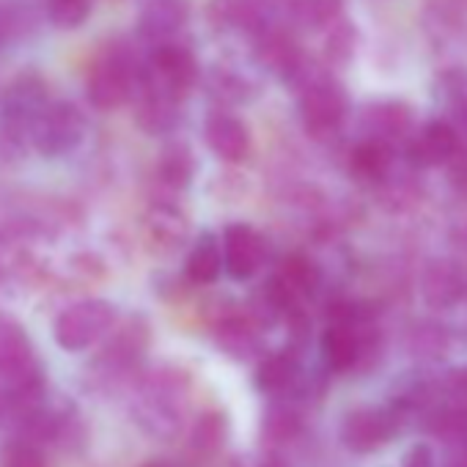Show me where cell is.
Returning <instances> with one entry per match:
<instances>
[{
  "label": "cell",
  "instance_id": "cell-1",
  "mask_svg": "<svg viewBox=\"0 0 467 467\" xmlns=\"http://www.w3.org/2000/svg\"><path fill=\"white\" fill-rule=\"evenodd\" d=\"M289 80L300 88V116L306 130L317 138L333 135L349 113V97L341 83L308 67L306 61L295 69Z\"/></svg>",
  "mask_w": 467,
  "mask_h": 467
},
{
  "label": "cell",
  "instance_id": "cell-2",
  "mask_svg": "<svg viewBox=\"0 0 467 467\" xmlns=\"http://www.w3.org/2000/svg\"><path fill=\"white\" fill-rule=\"evenodd\" d=\"M116 325V308L108 300H80L61 311L56 319L53 336L56 344L67 352H83L102 341Z\"/></svg>",
  "mask_w": 467,
  "mask_h": 467
},
{
  "label": "cell",
  "instance_id": "cell-3",
  "mask_svg": "<svg viewBox=\"0 0 467 467\" xmlns=\"http://www.w3.org/2000/svg\"><path fill=\"white\" fill-rule=\"evenodd\" d=\"M86 138V116L75 102H47L31 130V140L45 157H67Z\"/></svg>",
  "mask_w": 467,
  "mask_h": 467
},
{
  "label": "cell",
  "instance_id": "cell-4",
  "mask_svg": "<svg viewBox=\"0 0 467 467\" xmlns=\"http://www.w3.org/2000/svg\"><path fill=\"white\" fill-rule=\"evenodd\" d=\"M47 83L39 75H20L0 102V135L9 140L31 138V130L47 108Z\"/></svg>",
  "mask_w": 467,
  "mask_h": 467
},
{
  "label": "cell",
  "instance_id": "cell-5",
  "mask_svg": "<svg viewBox=\"0 0 467 467\" xmlns=\"http://www.w3.org/2000/svg\"><path fill=\"white\" fill-rule=\"evenodd\" d=\"M146 69H135V61L124 50H110L88 78V99L97 110L121 108L138 88Z\"/></svg>",
  "mask_w": 467,
  "mask_h": 467
},
{
  "label": "cell",
  "instance_id": "cell-6",
  "mask_svg": "<svg viewBox=\"0 0 467 467\" xmlns=\"http://www.w3.org/2000/svg\"><path fill=\"white\" fill-rule=\"evenodd\" d=\"M401 423L404 418L396 407H360L344 418L341 442L355 453H368L390 442L399 434Z\"/></svg>",
  "mask_w": 467,
  "mask_h": 467
},
{
  "label": "cell",
  "instance_id": "cell-7",
  "mask_svg": "<svg viewBox=\"0 0 467 467\" xmlns=\"http://www.w3.org/2000/svg\"><path fill=\"white\" fill-rule=\"evenodd\" d=\"M223 270L234 281H248L254 278L267 256V245L262 240V234L245 223H231L223 231Z\"/></svg>",
  "mask_w": 467,
  "mask_h": 467
},
{
  "label": "cell",
  "instance_id": "cell-8",
  "mask_svg": "<svg viewBox=\"0 0 467 467\" xmlns=\"http://www.w3.org/2000/svg\"><path fill=\"white\" fill-rule=\"evenodd\" d=\"M162 88H168L173 97H182L198 78V64L195 56L190 53V47L176 45L171 39L157 42L149 69H146Z\"/></svg>",
  "mask_w": 467,
  "mask_h": 467
},
{
  "label": "cell",
  "instance_id": "cell-9",
  "mask_svg": "<svg viewBox=\"0 0 467 467\" xmlns=\"http://www.w3.org/2000/svg\"><path fill=\"white\" fill-rule=\"evenodd\" d=\"M459 130L448 119H434L410 135V162L418 168H440L459 151Z\"/></svg>",
  "mask_w": 467,
  "mask_h": 467
},
{
  "label": "cell",
  "instance_id": "cell-10",
  "mask_svg": "<svg viewBox=\"0 0 467 467\" xmlns=\"http://www.w3.org/2000/svg\"><path fill=\"white\" fill-rule=\"evenodd\" d=\"M135 91H138V108H135L138 124L151 135L171 132L179 121V97L162 88L149 72H143Z\"/></svg>",
  "mask_w": 467,
  "mask_h": 467
},
{
  "label": "cell",
  "instance_id": "cell-11",
  "mask_svg": "<svg viewBox=\"0 0 467 467\" xmlns=\"http://www.w3.org/2000/svg\"><path fill=\"white\" fill-rule=\"evenodd\" d=\"M363 130L368 138L396 146L415 132V110L401 99H377L363 110Z\"/></svg>",
  "mask_w": 467,
  "mask_h": 467
},
{
  "label": "cell",
  "instance_id": "cell-12",
  "mask_svg": "<svg viewBox=\"0 0 467 467\" xmlns=\"http://www.w3.org/2000/svg\"><path fill=\"white\" fill-rule=\"evenodd\" d=\"M464 292H467L464 273L459 270V265L448 259L429 262V267L420 275V295L429 308H437V311L453 308L464 297Z\"/></svg>",
  "mask_w": 467,
  "mask_h": 467
},
{
  "label": "cell",
  "instance_id": "cell-13",
  "mask_svg": "<svg viewBox=\"0 0 467 467\" xmlns=\"http://www.w3.org/2000/svg\"><path fill=\"white\" fill-rule=\"evenodd\" d=\"M206 143L225 162H243L251 154V132L231 113H212L206 121Z\"/></svg>",
  "mask_w": 467,
  "mask_h": 467
},
{
  "label": "cell",
  "instance_id": "cell-14",
  "mask_svg": "<svg viewBox=\"0 0 467 467\" xmlns=\"http://www.w3.org/2000/svg\"><path fill=\"white\" fill-rule=\"evenodd\" d=\"M143 223H146L149 240L162 251H176L190 237V223L184 212L173 203H154Z\"/></svg>",
  "mask_w": 467,
  "mask_h": 467
},
{
  "label": "cell",
  "instance_id": "cell-15",
  "mask_svg": "<svg viewBox=\"0 0 467 467\" xmlns=\"http://www.w3.org/2000/svg\"><path fill=\"white\" fill-rule=\"evenodd\" d=\"M190 9L184 0H149L140 15V34L151 42L173 39L187 26Z\"/></svg>",
  "mask_w": 467,
  "mask_h": 467
},
{
  "label": "cell",
  "instance_id": "cell-16",
  "mask_svg": "<svg viewBox=\"0 0 467 467\" xmlns=\"http://www.w3.org/2000/svg\"><path fill=\"white\" fill-rule=\"evenodd\" d=\"M146 325L143 322H138V319H132V322H127L116 336H113V341L105 347V352L99 355V360H97V366L99 368H105V371H124V368H130L138 358H140V352L146 349Z\"/></svg>",
  "mask_w": 467,
  "mask_h": 467
},
{
  "label": "cell",
  "instance_id": "cell-17",
  "mask_svg": "<svg viewBox=\"0 0 467 467\" xmlns=\"http://www.w3.org/2000/svg\"><path fill=\"white\" fill-rule=\"evenodd\" d=\"M437 102L456 130H467V67H451L437 75Z\"/></svg>",
  "mask_w": 467,
  "mask_h": 467
},
{
  "label": "cell",
  "instance_id": "cell-18",
  "mask_svg": "<svg viewBox=\"0 0 467 467\" xmlns=\"http://www.w3.org/2000/svg\"><path fill=\"white\" fill-rule=\"evenodd\" d=\"M393 165V146L366 138L360 140L352 154H349V171L360 179V182H382L388 179Z\"/></svg>",
  "mask_w": 467,
  "mask_h": 467
},
{
  "label": "cell",
  "instance_id": "cell-19",
  "mask_svg": "<svg viewBox=\"0 0 467 467\" xmlns=\"http://www.w3.org/2000/svg\"><path fill=\"white\" fill-rule=\"evenodd\" d=\"M300 377V360L295 352H273L267 355L254 374V382L262 393H284L295 388Z\"/></svg>",
  "mask_w": 467,
  "mask_h": 467
},
{
  "label": "cell",
  "instance_id": "cell-20",
  "mask_svg": "<svg viewBox=\"0 0 467 467\" xmlns=\"http://www.w3.org/2000/svg\"><path fill=\"white\" fill-rule=\"evenodd\" d=\"M275 278L284 284V289H286L295 300L303 303L306 297L317 295V289H319V284H322V270L317 267L314 259H308V256H303V254H295V256L284 259L281 273H278Z\"/></svg>",
  "mask_w": 467,
  "mask_h": 467
},
{
  "label": "cell",
  "instance_id": "cell-21",
  "mask_svg": "<svg viewBox=\"0 0 467 467\" xmlns=\"http://www.w3.org/2000/svg\"><path fill=\"white\" fill-rule=\"evenodd\" d=\"M220 347L234 358H248L259 349V325L251 317H228L217 327Z\"/></svg>",
  "mask_w": 467,
  "mask_h": 467
},
{
  "label": "cell",
  "instance_id": "cell-22",
  "mask_svg": "<svg viewBox=\"0 0 467 467\" xmlns=\"http://www.w3.org/2000/svg\"><path fill=\"white\" fill-rule=\"evenodd\" d=\"M220 273H223V251L212 234H203L187 256V275L192 284L206 286V284H214Z\"/></svg>",
  "mask_w": 467,
  "mask_h": 467
},
{
  "label": "cell",
  "instance_id": "cell-23",
  "mask_svg": "<svg viewBox=\"0 0 467 467\" xmlns=\"http://www.w3.org/2000/svg\"><path fill=\"white\" fill-rule=\"evenodd\" d=\"M423 412H426V426L440 440H464L467 437V401L451 399L445 404H431Z\"/></svg>",
  "mask_w": 467,
  "mask_h": 467
},
{
  "label": "cell",
  "instance_id": "cell-24",
  "mask_svg": "<svg viewBox=\"0 0 467 467\" xmlns=\"http://www.w3.org/2000/svg\"><path fill=\"white\" fill-rule=\"evenodd\" d=\"M192 171H195V162H192V154L184 143L168 146L160 157V165H157L160 182L171 190H184L192 179Z\"/></svg>",
  "mask_w": 467,
  "mask_h": 467
},
{
  "label": "cell",
  "instance_id": "cell-25",
  "mask_svg": "<svg viewBox=\"0 0 467 467\" xmlns=\"http://www.w3.org/2000/svg\"><path fill=\"white\" fill-rule=\"evenodd\" d=\"M358 50V28L341 15L336 23L327 26V36H325V58L333 67H347L355 58Z\"/></svg>",
  "mask_w": 467,
  "mask_h": 467
},
{
  "label": "cell",
  "instance_id": "cell-26",
  "mask_svg": "<svg viewBox=\"0 0 467 467\" xmlns=\"http://www.w3.org/2000/svg\"><path fill=\"white\" fill-rule=\"evenodd\" d=\"M225 434H228V420H225V415L217 412V410H209V412H203V415L192 423L190 445H192L195 451L214 453V451L225 442Z\"/></svg>",
  "mask_w": 467,
  "mask_h": 467
},
{
  "label": "cell",
  "instance_id": "cell-27",
  "mask_svg": "<svg viewBox=\"0 0 467 467\" xmlns=\"http://www.w3.org/2000/svg\"><path fill=\"white\" fill-rule=\"evenodd\" d=\"M295 17L306 28H327L341 17V0H297Z\"/></svg>",
  "mask_w": 467,
  "mask_h": 467
},
{
  "label": "cell",
  "instance_id": "cell-28",
  "mask_svg": "<svg viewBox=\"0 0 467 467\" xmlns=\"http://www.w3.org/2000/svg\"><path fill=\"white\" fill-rule=\"evenodd\" d=\"M300 431V415L289 407H273L265 418V437L273 442H286Z\"/></svg>",
  "mask_w": 467,
  "mask_h": 467
},
{
  "label": "cell",
  "instance_id": "cell-29",
  "mask_svg": "<svg viewBox=\"0 0 467 467\" xmlns=\"http://www.w3.org/2000/svg\"><path fill=\"white\" fill-rule=\"evenodd\" d=\"M91 15V0H50V20L58 28H80Z\"/></svg>",
  "mask_w": 467,
  "mask_h": 467
},
{
  "label": "cell",
  "instance_id": "cell-30",
  "mask_svg": "<svg viewBox=\"0 0 467 467\" xmlns=\"http://www.w3.org/2000/svg\"><path fill=\"white\" fill-rule=\"evenodd\" d=\"M4 467H47L45 453L31 440H17L6 448Z\"/></svg>",
  "mask_w": 467,
  "mask_h": 467
},
{
  "label": "cell",
  "instance_id": "cell-31",
  "mask_svg": "<svg viewBox=\"0 0 467 467\" xmlns=\"http://www.w3.org/2000/svg\"><path fill=\"white\" fill-rule=\"evenodd\" d=\"M445 168H448V182H451V187H453L456 192L467 195V154L459 149V151L445 162Z\"/></svg>",
  "mask_w": 467,
  "mask_h": 467
},
{
  "label": "cell",
  "instance_id": "cell-32",
  "mask_svg": "<svg viewBox=\"0 0 467 467\" xmlns=\"http://www.w3.org/2000/svg\"><path fill=\"white\" fill-rule=\"evenodd\" d=\"M17 31H20V17H17V12L0 4V45L12 42V39L17 36Z\"/></svg>",
  "mask_w": 467,
  "mask_h": 467
},
{
  "label": "cell",
  "instance_id": "cell-33",
  "mask_svg": "<svg viewBox=\"0 0 467 467\" xmlns=\"http://www.w3.org/2000/svg\"><path fill=\"white\" fill-rule=\"evenodd\" d=\"M401 467H434L431 448H429V445H423V442L412 445V448L404 453V459H401Z\"/></svg>",
  "mask_w": 467,
  "mask_h": 467
},
{
  "label": "cell",
  "instance_id": "cell-34",
  "mask_svg": "<svg viewBox=\"0 0 467 467\" xmlns=\"http://www.w3.org/2000/svg\"><path fill=\"white\" fill-rule=\"evenodd\" d=\"M445 467H467V448H464V451H459L456 456H451Z\"/></svg>",
  "mask_w": 467,
  "mask_h": 467
},
{
  "label": "cell",
  "instance_id": "cell-35",
  "mask_svg": "<svg viewBox=\"0 0 467 467\" xmlns=\"http://www.w3.org/2000/svg\"><path fill=\"white\" fill-rule=\"evenodd\" d=\"M140 467H173V464H168V462H146V464H140Z\"/></svg>",
  "mask_w": 467,
  "mask_h": 467
},
{
  "label": "cell",
  "instance_id": "cell-36",
  "mask_svg": "<svg viewBox=\"0 0 467 467\" xmlns=\"http://www.w3.org/2000/svg\"><path fill=\"white\" fill-rule=\"evenodd\" d=\"M262 467H286V464H284L281 459H270V462H265Z\"/></svg>",
  "mask_w": 467,
  "mask_h": 467
}]
</instances>
